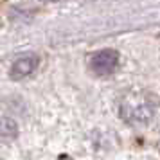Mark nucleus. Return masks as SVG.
I'll list each match as a JSON object with an SVG mask.
<instances>
[{
    "instance_id": "f03ea898",
    "label": "nucleus",
    "mask_w": 160,
    "mask_h": 160,
    "mask_svg": "<svg viewBox=\"0 0 160 160\" xmlns=\"http://www.w3.org/2000/svg\"><path fill=\"white\" fill-rule=\"evenodd\" d=\"M90 70L95 76H110L119 65V52L113 49H102L90 56Z\"/></svg>"
},
{
    "instance_id": "7ed1b4c3",
    "label": "nucleus",
    "mask_w": 160,
    "mask_h": 160,
    "mask_svg": "<svg viewBox=\"0 0 160 160\" xmlns=\"http://www.w3.org/2000/svg\"><path fill=\"white\" fill-rule=\"evenodd\" d=\"M38 63L40 61H38L36 54H25L22 58H18L11 67V72H9L11 79H23V78L31 76L38 68Z\"/></svg>"
},
{
    "instance_id": "f257e3e1",
    "label": "nucleus",
    "mask_w": 160,
    "mask_h": 160,
    "mask_svg": "<svg viewBox=\"0 0 160 160\" xmlns=\"http://www.w3.org/2000/svg\"><path fill=\"white\" fill-rule=\"evenodd\" d=\"M155 115V99L144 92H130L121 101V117L128 124H146Z\"/></svg>"
}]
</instances>
